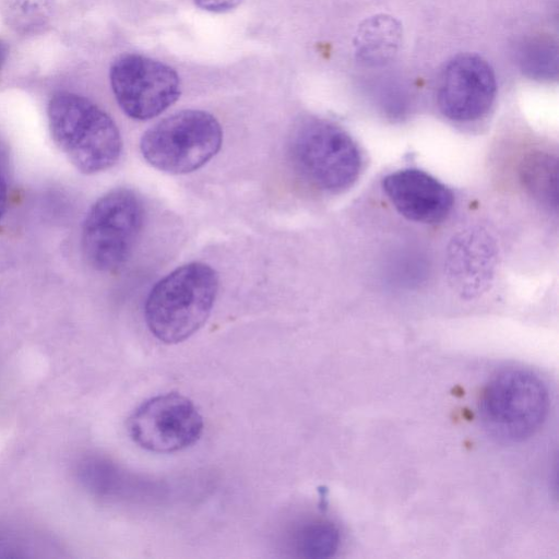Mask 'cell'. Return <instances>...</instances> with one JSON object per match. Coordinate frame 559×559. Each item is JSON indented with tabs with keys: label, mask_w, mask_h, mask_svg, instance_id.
<instances>
[{
	"label": "cell",
	"mask_w": 559,
	"mask_h": 559,
	"mask_svg": "<svg viewBox=\"0 0 559 559\" xmlns=\"http://www.w3.org/2000/svg\"><path fill=\"white\" fill-rule=\"evenodd\" d=\"M557 170L556 156L544 151L531 152L520 167L524 187L549 209L557 207Z\"/></svg>",
	"instance_id": "12"
},
{
	"label": "cell",
	"mask_w": 559,
	"mask_h": 559,
	"mask_svg": "<svg viewBox=\"0 0 559 559\" xmlns=\"http://www.w3.org/2000/svg\"><path fill=\"white\" fill-rule=\"evenodd\" d=\"M495 264V242L485 230H464L449 245L448 277L453 288L464 297H475L488 287Z\"/></svg>",
	"instance_id": "11"
},
{
	"label": "cell",
	"mask_w": 559,
	"mask_h": 559,
	"mask_svg": "<svg viewBox=\"0 0 559 559\" xmlns=\"http://www.w3.org/2000/svg\"><path fill=\"white\" fill-rule=\"evenodd\" d=\"M497 92L490 64L477 55L452 58L443 68L437 103L440 111L455 122H473L490 110Z\"/></svg>",
	"instance_id": "9"
},
{
	"label": "cell",
	"mask_w": 559,
	"mask_h": 559,
	"mask_svg": "<svg viewBox=\"0 0 559 559\" xmlns=\"http://www.w3.org/2000/svg\"><path fill=\"white\" fill-rule=\"evenodd\" d=\"M195 5L210 12H226L237 8L242 0H193Z\"/></svg>",
	"instance_id": "15"
},
{
	"label": "cell",
	"mask_w": 559,
	"mask_h": 559,
	"mask_svg": "<svg viewBox=\"0 0 559 559\" xmlns=\"http://www.w3.org/2000/svg\"><path fill=\"white\" fill-rule=\"evenodd\" d=\"M382 189L393 207L408 221L438 224L454 205L453 192L430 174L403 168L382 179Z\"/></svg>",
	"instance_id": "10"
},
{
	"label": "cell",
	"mask_w": 559,
	"mask_h": 559,
	"mask_svg": "<svg viewBox=\"0 0 559 559\" xmlns=\"http://www.w3.org/2000/svg\"><path fill=\"white\" fill-rule=\"evenodd\" d=\"M223 131L207 111L186 109L147 129L140 142L144 159L167 174L182 175L204 166L219 151Z\"/></svg>",
	"instance_id": "5"
},
{
	"label": "cell",
	"mask_w": 559,
	"mask_h": 559,
	"mask_svg": "<svg viewBox=\"0 0 559 559\" xmlns=\"http://www.w3.org/2000/svg\"><path fill=\"white\" fill-rule=\"evenodd\" d=\"M109 80L115 98L132 119L147 120L170 107L180 96V79L169 66L138 53L119 56Z\"/></svg>",
	"instance_id": "8"
},
{
	"label": "cell",
	"mask_w": 559,
	"mask_h": 559,
	"mask_svg": "<svg viewBox=\"0 0 559 559\" xmlns=\"http://www.w3.org/2000/svg\"><path fill=\"white\" fill-rule=\"evenodd\" d=\"M8 185L5 181V178L0 171V218L5 212L7 204H8Z\"/></svg>",
	"instance_id": "16"
},
{
	"label": "cell",
	"mask_w": 559,
	"mask_h": 559,
	"mask_svg": "<svg viewBox=\"0 0 559 559\" xmlns=\"http://www.w3.org/2000/svg\"><path fill=\"white\" fill-rule=\"evenodd\" d=\"M341 535L337 526L328 520L304 523L294 533L293 545L300 557L330 558L338 550Z\"/></svg>",
	"instance_id": "13"
},
{
	"label": "cell",
	"mask_w": 559,
	"mask_h": 559,
	"mask_svg": "<svg viewBox=\"0 0 559 559\" xmlns=\"http://www.w3.org/2000/svg\"><path fill=\"white\" fill-rule=\"evenodd\" d=\"M549 393L533 371L508 368L497 372L485 385L479 399L483 426L504 443L524 441L545 421Z\"/></svg>",
	"instance_id": "4"
},
{
	"label": "cell",
	"mask_w": 559,
	"mask_h": 559,
	"mask_svg": "<svg viewBox=\"0 0 559 559\" xmlns=\"http://www.w3.org/2000/svg\"><path fill=\"white\" fill-rule=\"evenodd\" d=\"M218 290V275L209 264L190 262L175 269L151 289L144 318L160 342L176 344L193 335L207 320Z\"/></svg>",
	"instance_id": "2"
},
{
	"label": "cell",
	"mask_w": 559,
	"mask_h": 559,
	"mask_svg": "<svg viewBox=\"0 0 559 559\" xmlns=\"http://www.w3.org/2000/svg\"><path fill=\"white\" fill-rule=\"evenodd\" d=\"M127 428L130 438L142 449L154 453H174L198 442L204 423L189 397L169 392L153 396L138 406L128 418Z\"/></svg>",
	"instance_id": "7"
},
{
	"label": "cell",
	"mask_w": 559,
	"mask_h": 559,
	"mask_svg": "<svg viewBox=\"0 0 559 559\" xmlns=\"http://www.w3.org/2000/svg\"><path fill=\"white\" fill-rule=\"evenodd\" d=\"M47 117L53 142L81 173H100L118 162L122 151L119 129L91 99L57 92L49 99Z\"/></svg>",
	"instance_id": "1"
},
{
	"label": "cell",
	"mask_w": 559,
	"mask_h": 559,
	"mask_svg": "<svg viewBox=\"0 0 559 559\" xmlns=\"http://www.w3.org/2000/svg\"><path fill=\"white\" fill-rule=\"evenodd\" d=\"M9 53V48L5 41L0 39V68L4 63Z\"/></svg>",
	"instance_id": "17"
},
{
	"label": "cell",
	"mask_w": 559,
	"mask_h": 559,
	"mask_svg": "<svg viewBox=\"0 0 559 559\" xmlns=\"http://www.w3.org/2000/svg\"><path fill=\"white\" fill-rule=\"evenodd\" d=\"M144 207L129 189H115L90 209L82 227L81 246L87 263L98 271L120 267L141 234Z\"/></svg>",
	"instance_id": "6"
},
{
	"label": "cell",
	"mask_w": 559,
	"mask_h": 559,
	"mask_svg": "<svg viewBox=\"0 0 559 559\" xmlns=\"http://www.w3.org/2000/svg\"><path fill=\"white\" fill-rule=\"evenodd\" d=\"M55 0H5V20L16 31H34L46 24Z\"/></svg>",
	"instance_id": "14"
},
{
	"label": "cell",
	"mask_w": 559,
	"mask_h": 559,
	"mask_svg": "<svg viewBox=\"0 0 559 559\" xmlns=\"http://www.w3.org/2000/svg\"><path fill=\"white\" fill-rule=\"evenodd\" d=\"M288 155L299 177L326 193L347 190L362 169L357 142L342 127L321 118H307L295 127Z\"/></svg>",
	"instance_id": "3"
}]
</instances>
